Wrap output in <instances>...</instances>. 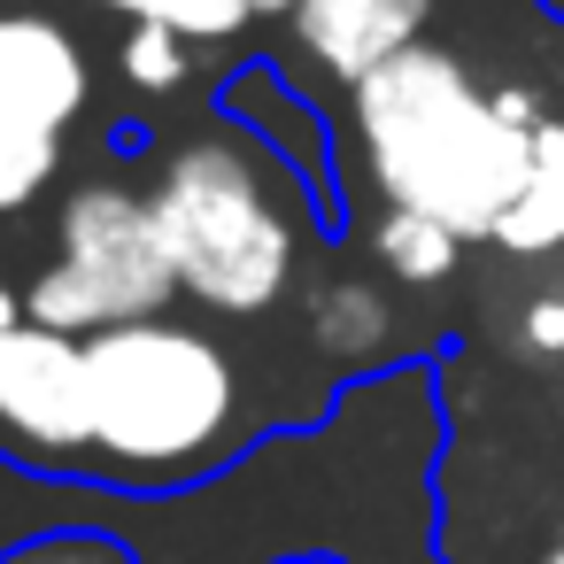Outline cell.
<instances>
[{"mask_svg": "<svg viewBox=\"0 0 564 564\" xmlns=\"http://www.w3.org/2000/svg\"><path fill=\"white\" fill-rule=\"evenodd\" d=\"M94 101V63L63 17L0 9V217L32 209L55 171L63 140Z\"/></svg>", "mask_w": 564, "mask_h": 564, "instance_id": "cell-6", "label": "cell"}, {"mask_svg": "<svg viewBox=\"0 0 564 564\" xmlns=\"http://www.w3.org/2000/svg\"><path fill=\"white\" fill-rule=\"evenodd\" d=\"M9 325H24V294H17L9 279H0V333H9Z\"/></svg>", "mask_w": 564, "mask_h": 564, "instance_id": "cell-17", "label": "cell"}, {"mask_svg": "<svg viewBox=\"0 0 564 564\" xmlns=\"http://www.w3.org/2000/svg\"><path fill=\"white\" fill-rule=\"evenodd\" d=\"M425 17H433V0H294V47L340 78V86H364L371 70H387L394 55H410L425 40Z\"/></svg>", "mask_w": 564, "mask_h": 564, "instance_id": "cell-9", "label": "cell"}, {"mask_svg": "<svg viewBox=\"0 0 564 564\" xmlns=\"http://www.w3.org/2000/svg\"><path fill=\"white\" fill-rule=\"evenodd\" d=\"M94 379V456L86 479L124 495H178L240 456V364L217 333L186 317H140L86 340Z\"/></svg>", "mask_w": 564, "mask_h": 564, "instance_id": "cell-3", "label": "cell"}, {"mask_svg": "<svg viewBox=\"0 0 564 564\" xmlns=\"http://www.w3.org/2000/svg\"><path fill=\"white\" fill-rule=\"evenodd\" d=\"M0 456L86 479V456H94L86 340L32 325V317L0 333Z\"/></svg>", "mask_w": 564, "mask_h": 564, "instance_id": "cell-7", "label": "cell"}, {"mask_svg": "<svg viewBox=\"0 0 564 564\" xmlns=\"http://www.w3.org/2000/svg\"><path fill=\"white\" fill-rule=\"evenodd\" d=\"M310 340L325 356L348 364V379L364 371H387V348H394V302L364 279H333L310 294Z\"/></svg>", "mask_w": 564, "mask_h": 564, "instance_id": "cell-10", "label": "cell"}, {"mask_svg": "<svg viewBox=\"0 0 564 564\" xmlns=\"http://www.w3.org/2000/svg\"><path fill=\"white\" fill-rule=\"evenodd\" d=\"M148 202L178 271V294L217 317L279 310V294L302 271V232H325L310 194L286 178V163L232 124L178 140Z\"/></svg>", "mask_w": 564, "mask_h": 564, "instance_id": "cell-4", "label": "cell"}, {"mask_svg": "<svg viewBox=\"0 0 564 564\" xmlns=\"http://www.w3.org/2000/svg\"><path fill=\"white\" fill-rule=\"evenodd\" d=\"M541 17H549V24H564V0H541Z\"/></svg>", "mask_w": 564, "mask_h": 564, "instance_id": "cell-20", "label": "cell"}, {"mask_svg": "<svg viewBox=\"0 0 564 564\" xmlns=\"http://www.w3.org/2000/svg\"><path fill=\"white\" fill-rule=\"evenodd\" d=\"M217 124H232V132H248L256 148H271L279 163H286V178L310 194V209H317V225L333 232L340 225V155H333V132H325V117L310 109V94L279 70V63H240L225 86H217Z\"/></svg>", "mask_w": 564, "mask_h": 564, "instance_id": "cell-8", "label": "cell"}, {"mask_svg": "<svg viewBox=\"0 0 564 564\" xmlns=\"http://www.w3.org/2000/svg\"><path fill=\"white\" fill-rule=\"evenodd\" d=\"M348 132L387 209H417L456 240H495L533 171V124H518L495 86H479L448 47L425 40L348 86Z\"/></svg>", "mask_w": 564, "mask_h": 564, "instance_id": "cell-2", "label": "cell"}, {"mask_svg": "<svg viewBox=\"0 0 564 564\" xmlns=\"http://www.w3.org/2000/svg\"><path fill=\"white\" fill-rule=\"evenodd\" d=\"M502 256H556L564 248V117L533 124V171L518 186V202L495 225Z\"/></svg>", "mask_w": 564, "mask_h": 564, "instance_id": "cell-11", "label": "cell"}, {"mask_svg": "<svg viewBox=\"0 0 564 564\" xmlns=\"http://www.w3.org/2000/svg\"><path fill=\"white\" fill-rule=\"evenodd\" d=\"M171 302H178V271H171L155 202L132 194V186H117V178L78 186L63 202V217H55L47 271L24 286V317L55 325L70 340H94L109 325L163 317Z\"/></svg>", "mask_w": 564, "mask_h": 564, "instance_id": "cell-5", "label": "cell"}, {"mask_svg": "<svg viewBox=\"0 0 564 564\" xmlns=\"http://www.w3.org/2000/svg\"><path fill=\"white\" fill-rule=\"evenodd\" d=\"M533 564H564V533H556V541H549V549H541Z\"/></svg>", "mask_w": 564, "mask_h": 564, "instance_id": "cell-19", "label": "cell"}, {"mask_svg": "<svg viewBox=\"0 0 564 564\" xmlns=\"http://www.w3.org/2000/svg\"><path fill=\"white\" fill-rule=\"evenodd\" d=\"M371 256H379L402 286H441V279H456L464 240H456L448 225L417 217V209H387V217L371 225Z\"/></svg>", "mask_w": 564, "mask_h": 564, "instance_id": "cell-12", "label": "cell"}, {"mask_svg": "<svg viewBox=\"0 0 564 564\" xmlns=\"http://www.w3.org/2000/svg\"><path fill=\"white\" fill-rule=\"evenodd\" d=\"M132 24H171L178 40H232L240 24H256V0H109Z\"/></svg>", "mask_w": 564, "mask_h": 564, "instance_id": "cell-14", "label": "cell"}, {"mask_svg": "<svg viewBox=\"0 0 564 564\" xmlns=\"http://www.w3.org/2000/svg\"><path fill=\"white\" fill-rule=\"evenodd\" d=\"M256 17H294V0H256Z\"/></svg>", "mask_w": 564, "mask_h": 564, "instance_id": "cell-18", "label": "cell"}, {"mask_svg": "<svg viewBox=\"0 0 564 564\" xmlns=\"http://www.w3.org/2000/svg\"><path fill=\"white\" fill-rule=\"evenodd\" d=\"M0 564H148V556L109 525H47L17 549H0Z\"/></svg>", "mask_w": 564, "mask_h": 564, "instance_id": "cell-13", "label": "cell"}, {"mask_svg": "<svg viewBox=\"0 0 564 564\" xmlns=\"http://www.w3.org/2000/svg\"><path fill=\"white\" fill-rule=\"evenodd\" d=\"M117 70L140 86V94H178L186 86V40L171 24H132V40L117 47Z\"/></svg>", "mask_w": 564, "mask_h": 564, "instance_id": "cell-15", "label": "cell"}, {"mask_svg": "<svg viewBox=\"0 0 564 564\" xmlns=\"http://www.w3.org/2000/svg\"><path fill=\"white\" fill-rule=\"evenodd\" d=\"M433 464L441 371L402 356L333 387L317 425L263 433L178 495H124L0 456V549L47 525H109L132 549L186 533V564H441Z\"/></svg>", "mask_w": 564, "mask_h": 564, "instance_id": "cell-1", "label": "cell"}, {"mask_svg": "<svg viewBox=\"0 0 564 564\" xmlns=\"http://www.w3.org/2000/svg\"><path fill=\"white\" fill-rule=\"evenodd\" d=\"M518 348L541 356V364L564 356V294H533V302L518 310Z\"/></svg>", "mask_w": 564, "mask_h": 564, "instance_id": "cell-16", "label": "cell"}]
</instances>
